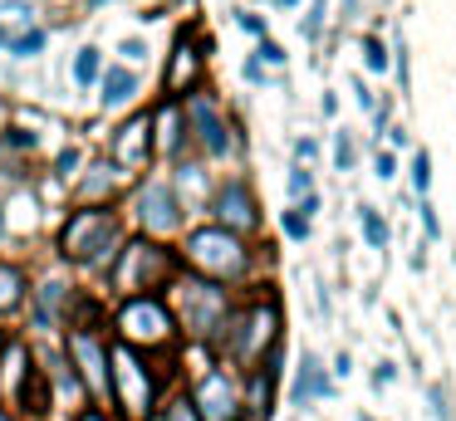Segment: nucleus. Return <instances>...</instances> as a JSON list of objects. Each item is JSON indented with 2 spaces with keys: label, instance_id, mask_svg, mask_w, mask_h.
<instances>
[{
  "label": "nucleus",
  "instance_id": "nucleus-1",
  "mask_svg": "<svg viewBox=\"0 0 456 421\" xmlns=\"http://www.w3.org/2000/svg\"><path fill=\"white\" fill-rule=\"evenodd\" d=\"M187 260L197 264L207 279H240V274H246V250H240V240L231 231H221V225L191 235Z\"/></svg>",
  "mask_w": 456,
  "mask_h": 421
},
{
  "label": "nucleus",
  "instance_id": "nucleus-2",
  "mask_svg": "<svg viewBox=\"0 0 456 421\" xmlns=\"http://www.w3.org/2000/svg\"><path fill=\"white\" fill-rule=\"evenodd\" d=\"M167 274H172V255H167V250H158V245H148V240L118 245L113 284H118L123 294L133 289V299H138L142 289H158V279H167Z\"/></svg>",
  "mask_w": 456,
  "mask_h": 421
},
{
  "label": "nucleus",
  "instance_id": "nucleus-3",
  "mask_svg": "<svg viewBox=\"0 0 456 421\" xmlns=\"http://www.w3.org/2000/svg\"><path fill=\"white\" fill-rule=\"evenodd\" d=\"M60 245L74 260H103L109 250H118V225H113L109 211H74Z\"/></svg>",
  "mask_w": 456,
  "mask_h": 421
},
{
  "label": "nucleus",
  "instance_id": "nucleus-4",
  "mask_svg": "<svg viewBox=\"0 0 456 421\" xmlns=\"http://www.w3.org/2000/svg\"><path fill=\"white\" fill-rule=\"evenodd\" d=\"M109 372H113V392H118L123 411L142 421V417L152 411V377H148V362H142L138 352L128 348V343H118V348L109 352Z\"/></svg>",
  "mask_w": 456,
  "mask_h": 421
},
{
  "label": "nucleus",
  "instance_id": "nucleus-5",
  "mask_svg": "<svg viewBox=\"0 0 456 421\" xmlns=\"http://www.w3.org/2000/svg\"><path fill=\"white\" fill-rule=\"evenodd\" d=\"M118 328H123V338H128V343H167L172 338V313H167V304L138 294V299L123 304Z\"/></svg>",
  "mask_w": 456,
  "mask_h": 421
},
{
  "label": "nucleus",
  "instance_id": "nucleus-6",
  "mask_svg": "<svg viewBox=\"0 0 456 421\" xmlns=\"http://www.w3.org/2000/svg\"><path fill=\"white\" fill-rule=\"evenodd\" d=\"M275 323H280V313H275V304H256V309L240 319V328H236V358L240 362H260L270 348H275Z\"/></svg>",
  "mask_w": 456,
  "mask_h": 421
},
{
  "label": "nucleus",
  "instance_id": "nucleus-7",
  "mask_svg": "<svg viewBox=\"0 0 456 421\" xmlns=\"http://www.w3.org/2000/svg\"><path fill=\"white\" fill-rule=\"evenodd\" d=\"M221 313H226L221 289H211L207 279H187V284H182V319H187L191 333H211L221 323Z\"/></svg>",
  "mask_w": 456,
  "mask_h": 421
},
{
  "label": "nucleus",
  "instance_id": "nucleus-8",
  "mask_svg": "<svg viewBox=\"0 0 456 421\" xmlns=\"http://www.w3.org/2000/svg\"><path fill=\"white\" fill-rule=\"evenodd\" d=\"M201 78V54H197V39H191V29H182L177 35V49H172L167 59V74H162V84H167V93H191Z\"/></svg>",
  "mask_w": 456,
  "mask_h": 421
},
{
  "label": "nucleus",
  "instance_id": "nucleus-9",
  "mask_svg": "<svg viewBox=\"0 0 456 421\" xmlns=\"http://www.w3.org/2000/svg\"><path fill=\"white\" fill-rule=\"evenodd\" d=\"M236 387L221 372H207L197 387V421H236Z\"/></svg>",
  "mask_w": 456,
  "mask_h": 421
},
{
  "label": "nucleus",
  "instance_id": "nucleus-10",
  "mask_svg": "<svg viewBox=\"0 0 456 421\" xmlns=\"http://www.w3.org/2000/svg\"><path fill=\"white\" fill-rule=\"evenodd\" d=\"M138 215H142V225H148L152 235H167L172 225H177V196H172L162 182H148L142 196H138Z\"/></svg>",
  "mask_w": 456,
  "mask_h": 421
},
{
  "label": "nucleus",
  "instance_id": "nucleus-11",
  "mask_svg": "<svg viewBox=\"0 0 456 421\" xmlns=\"http://www.w3.org/2000/svg\"><path fill=\"white\" fill-rule=\"evenodd\" d=\"M216 221H221V231H250L256 225V201H250V191L240 182H231V186H221V196H216Z\"/></svg>",
  "mask_w": 456,
  "mask_h": 421
},
{
  "label": "nucleus",
  "instance_id": "nucleus-12",
  "mask_svg": "<svg viewBox=\"0 0 456 421\" xmlns=\"http://www.w3.org/2000/svg\"><path fill=\"white\" fill-rule=\"evenodd\" d=\"M69 352H74V362H79L89 392H99V397H103V362H109V358H103L99 338H94V333H84V328H74L69 333Z\"/></svg>",
  "mask_w": 456,
  "mask_h": 421
},
{
  "label": "nucleus",
  "instance_id": "nucleus-13",
  "mask_svg": "<svg viewBox=\"0 0 456 421\" xmlns=\"http://www.w3.org/2000/svg\"><path fill=\"white\" fill-rule=\"evenodd\" d=\"M148 123L152 117H133L113 133V162L118 166H142L148 162Z\"/></svg>",
  "mask_w": 456,
  "mask_h": 421
},
{
  "label": "nucleus",
  "instance_id": "nucleus-14",
  "mask_svg": "<svg viewBox=\"0 0 456 421\" xmlns=\"http://www.w3.org/2000/svg\"><path fill=\"white\" fill-rule=\"evenodd\" d=\"M25 343H11V348L0 352V397H25Z\"/></svg>",
  "mask_w": 456,
  "mask_h": 421
},
{
  "label": "nucleus",
  "instance_id": "nucleus-15",
  "mask_svg": "<svg viewBox=\"0 0 456 421\" xmlns=\"http://www.w3.org/2000/svg\"><path fill=\"white\" fill-rule=\"evenodd\" d=\"M187 113H191V127H197V137L207 142V152H226V127H221V117L211 113L201 98H191Z\"/></svg>",
  "mask_w": 456,
  "mask_h": 421
},
{
  "label": "nucleus",
  "instance_id": "nucleus-16",
  "mask_svg": "<svg viewBox=\"0 0 456 421\" xmlns=\"http://www.w3.org/2000/svg\"><path fill=\"white\" fill-rule=\"evenodd\" d=\"M152 123H158V137H152V142H158L162 152H177V147H182V117H177V108H158V117H152Z\"/></svg>",
  "mask_w": 456,
  "mask_h": 421
},
{
  "label": "nucleus",
  "instance_id": "nucleus-17",
  "mask_svg": "<svg viewBox=\"0 0 456 421\" xmlns=\"http://www.w3.org/2000/svg\"><path fill=\"white\" fill-rule=\"evenodd\" d=\"M138 93V78L128 74V69H113L109 78H103V103L109 108H118V103H128V98Z\"/></svg>",
  "mask_w": 456,
  "mask_h": 421
},
{
  "label": "nucleus",
  "instance_id": "nucleus-18",
  "mask_svg": "<svg viewBox=\"0 0 456 421\" xmlns=\"http://www.w3.org/2000/svg\"><path fill=\"white\" fill-rule=\"evenodd\" d=\"M20 299H25V274L11 270V264H0V313H11Z\"/></svg>",
  "mask_w": 456,
  "mask_h": 421
},
{
  "label": "nucleus",
  "instance_id": "nucleus-19",
  "mask_svg": "<svg viewBox=\"0 0 456 421\" xmlns=\"http://www.w3.org/2000/svg\"><path fill=\"white\" fill-rule=\"evenodd\" d=\"M309 392H329V382L319 377V362L314 358H305L299 362V382H295V401H305Z\"/></svg>",
  "mask_w": 456,
  "mask_h": 421
},
{
  "label": "nucleus",
  "instance_id": "nucleus-20",
  "mask_svg": "<svg viewBox=\"0 0 456 421\" xmlns=\"http://www.w3.org/2000/svg\"><path fill=\"white\" fill-rule=\"evenodd\" d=\"M250 407H256V417H270V368L250 377Z\"/></svg>",
  "mask_w": 456,
  "mask_h": 421
},
{
  "label": "nucleus",
  "instance_id": "nucleus-21",
  "mask_svg": "<svg viewBox=\"0 0 456 421\" xmlns=\"http://www.w3.org/2000/svg\"><path fill=\"white\" fill-rule=\"evenodd\" d=\"M74 78H79V84H94V78H99V49H79V59H74Z\"/></svg>",
  "mask_w": 456,
  "mask_h": 421
},
{
  "label": "nucleus",
  "instance_id": "nucleus-22",
  "mask_svg": "<svg viewBox=\"0 0 456 421\" xmlns=\"http://www.w3.org/2000/svg\"><path fill=\"white\" fill-rule=\"evenodd\" d=\"M412 186H417V191H427V186H432V157H427V152L412 157Z\"/></svg>",
  "mask_w": 456,
  "mask_h": 421
},
{
  "label": "nucleus",
  "instance_id": "nucleus-23",
  "mask_svg": "<svg viewBox=\"0 0 456 421\" xmlns=\"http://www.w3.org/2000/svg\"><path fill=\"white\" fill-rule=\"evenodd\" d=\"M363 235H368L373 245H387V225L378 221V211H368V206H363Z\"/></svg>",
  "mask_w": 456,
  "mask_h": 421
},
{
  "label": "nucleus",
  "instance_id": "nucleus-24",
  "mask_svg": "<svg viewBox=\"0 0 456 421\" xmlns=\"http://www.w3.org/2000/svg\"><path fill=\"white\" fill-rule=\"evenodd\" d=\"M54 304H60V284H45V294H40V323H50Z\"/></svg>",
  "mask_w": 456,
  "mask_h": 421
},
{
  "label": "nucleus",
  "instance_id": "nucleus-25",
  "mask_svg": "<svg viewBox=\"0 0 456 421\" xmlns=\"http://www.w3.org/2000/svg\"><path fill=\"white\" fill-rule=\"evenodd\" d=\"M40 45H45V35H25V39H15L11 49H15V54H35Z\"/></svg>",
  "mask_w": 456,
  "mask_h": 421
},
{
  "label": "nucleus",
  "instance_id": "nucleus-26",
  "mask_svg": "<svg viewBox=\"0 0 456 421\" xmlns=\"http://www.w3.org/2000/svg\"><path fill=\"white\" fill-rule=\"evenodd\" d=\"M334 157H338V166H354V142H348V137H338Z\"/></svg>",
  "mask_w": 456,
  "mask_h": 421
},
{
  "label": "nucleus",
  "instance_id": "nucleus-27",
  "mask_svg": "<svg viewBox=\"0 0 456 421\" xmlns=\"http://www.w3.org/2000/svg\"><path fill=\"white\" fill-rule=\"evenodd\" d=\"M368 64H373V69H387V54H383V45H378V39H368Z\"/></svg>",
  "mask_w": 456,
  "mask_h": 421
},
{
  "label": "nucleus",
  "instance_id": "nucleus-28",
  "mask_svg": "<svg viewBox=\"0 0 456 421\" xmlns=\"http://www.w3.org/2000/svg\"><path fill=\"white\" fill-rule=\"evenodd\" d=\"M289 191L305 196V191H309V172H295V176H289Z\"/></svg>",
  "mask_w": 456,
  "mask_h": 421
},
{
  "label": "nucleus",
  "instance_id": "nucleus-29",
  "mask_svg": "<svg viewBox=\"0 0 456 421\" xmlns=\"http://www.w3.org/2000/svg\"><path fill=\"white\" fill-rule=\"evenodd\" d=\"M172 421H197V417H191V411H182V407H177V411H172Z\"/></svg>",
  "mask_w": 456,
  "mask_h": 421
},
{
  "label": "nucleus",
  "instance_id": "nucleus-30",
  "mask_svg": "<svg viewBox=\"0 0 456 421\" xmlns=\"http://www.w3.org/2000/svg\"><path fill=\"white\" fill-rule=\"evenodd\" d=\"M79 421H103V417H99V411H84V417H79Z\"/></svg>",
  "mask_w": 456,
  "mask_h": 421
},
{
  "label": "nucleus",
  "instance_id": "nucleus-31",
  "mask_svg": "<svg viewBox=\"0 0 456 421\" xmlns=\"http://www.w3.org/2000/svg\"><path fill=\"white\" fill-rule=\"evenodd\" d=\"M280 5H295V0H280Z\"/></svg>",
  "mask_w": 456,
  "mask_h": 421
},
{
  "label": "nucleus",
  "instance_id": "nucleus-32",
  "mask_svg": "<svg viewBox=\"0 0 456 421\" xmlns=\"http://www.w3.org/2000/svg\"><path fill=\"white\" fill-rule=\"evenodd\" d=\"M0 421H11V417H5V411H0Z\"/></svg>",
  "mask_w": 456,
  "mask_h": 421
}]
</instances>
